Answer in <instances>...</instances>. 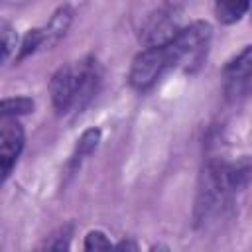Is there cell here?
I'll list each match as a JSON object with an SVG mask.
<instances>
[{
	"label": "cell",
	"instance_id": "cell-1",
	"mask_svg": "<svg viewBox=\"0 0 252 252\" xmlns=\"http://www.w3.org/2000/svg\"><path fill=\"white\" fill-rule=\"evenodd\" d=\"M100 83V69L94 57H85L73 65H61L49 79L51 104L59 116L81 110L94 96Z\"/></svg>",
	"mask_w": 252,
	"mask_h": 252
},
{
	"label": "cell",
	"instance_id": "cell-2",
	"mask_svg": "<svg viewBox=\"0 0 252 252\" xmlns=\"http://www.w3.org/2000/svg\"><path fill=\"white\" fill-rule=\"evenodd\" d=\"M211 35H213V30L209 22L197 20V22H191L189 26H181L179 32L173 35V39L167 41L173 69L195 73L207 57Z\"/></svg>",
	"mask_w": 252,
	"mask_h": 252
},
{
	"label": "cell",
	"instance_id": "cell-3",
	"mask_svg": "<svg viewBox=\"0 0 252 252\" xmlns=\"http://www.w3.org/2000/svg\"><path fill=\"white\" fill-rule=\"evenodd\" d=\"M169 69H173V65H171L167 43L148 45V47H142L132 59V65L128 71V83L132 89L144 93L152 89L158 83V79Z\"/></svg>",
	"mask_w": 252,
	"mask_h": 252
},
{
	"label": "cell",
	"instance_id": "cell-4",
	"mask_svg": "<svg viewBox=\"0 0 252 252\" xmlns=\"http://www.w3.org/2000/svg\"><path fill=\"white\" fill-rule=\"evenodd\" d=\"M181 28V12L177 6H161L154 10L140 28V43L144 47L148 45H163L173 39V35Z\"/></svg>",
	"mask_w": 252,
	"mask_h": 252
},
{
	"label": "cell",
	"instance_id": "cell-5",
	"mask_svg": "<svg viewBox=\"0 0 252 252\" xmlns=\"http://www.w3.org/2000/svg\"><path fill=\"white\" fill-rule=\"evenodd\" d=\"M250 65L252 49L246 45L236 57H232L224 67V94L228 100H240L250 91Z\"/></svg>",
	"mask_w": 252,
	"mask_h": 252
},
{
	"label": "cell",
	"instance_id": "cell-6",
	"mask_svg": "<svg viewBox=\"0 0 252 252\" xmlns=\"http://www.w3.org/2000/svg\"><path fill=\"white\" fill-rule=\"evenodd\" d=\"M24 128L18 122L8 120L0 126V185L10 177L22 150H24Z\"/></svg>",
	"mask_w": 252,
	"mask_h": 252
},
{
	"label": "cell",
	"instance_id": "cell-7",
	"mask_svg": "<svg viewBox=\"0 0 252 252\" xmlns=\"http://www.w3.org/2000/svg\"><path fill=\"white\" fill-rule=\"evenodd\" d=\"M98 142H100V130L98 128H89L79 136V140H77V144L73 148V154H71V158L67 161V173L69 175H73L81 167V163L96 150Z\"/></svg>",
	"mask_w": 252,
	"mask_h": 252
},
{
	"label": "cell",
	"instance_id": "cell-8",
	"mask_svg": "<svg viewBox=\"0 0 252 252\" xmlns=\"http://www.w3.org/2000/svg\"><path fill=\"white\" fill-rule=\"evenodd\" d=\"M71 22H73V10H71L69 6H59V8L53 12V16H51V20L47 22V26H43L45 45H47V47H49V45H55V43L67 33Z\"/></svg>",
	"mask_w": 252,
	"mask_h": 252
},
{
	"label": "cell",
	"instance_id": "cell-9",
	"mask_svg": "<svg viewBox=\"0 0 252 252\" xmlns=\"http://www.w3.org/2000/svg\"><path fill=\"white\" fill-rule=\"evenodd\" d=\"M33 108H35L33 98L32 96H26V94L0 98V122L14 120L18 116H26V114L33 112Z\"/></svg>",
	"mask_w": 252,
	"mask_h": 252
},
{
	"label": "cell",
	"instance_id": "cell-10",
	"mask_svg": "<svg viewBox=\"0 0 252 252\" xmlns=\"http://www.w3.org/2000/svg\"><path fill=\"white\" fill-rule=\"evenodd\" d=\"M250 8V0H215V16L220 24H236Z\"/></svg>",
	"mask_w": 252,
	"mask_h": 252
},
{
	"label": "cell",
	"instance_id": "cell-11",
	"mask_svg": "<svg viewBox=\"0 0 252 252\" xmlns=\"http://www.w3.org/2000/svg\"><path fill=\"white\" fill-rule=\"evenodd\" d=\"M45 45V33H43V28H32L26 32L22 43L18 45V53H16V63H20L22 59H26L28 55L35 53L39 47Z\"/></svg>",
	"mask_w": 252,
	"mask_h": 252
},
{
	"label": "cell",
	"instance_id": "cell-12",
	"mask_svg": "<svg viewBox=\"0 0 252 252\" xmlns=\"http://www.w3.org/2000/svg\"><path fill=\"white\" fill-rule=\"evenodd\" d=\"M16 47H18V35L12 24L0 16V65L14 53Z\"/></svg>",
	"mask_w": 252,
	"mask_h": 252
},
{
	"label": "cell",
	"instance_id": "cell-13",
	"mask_svg": "<svg viewBox=\"0 0 252 252\" xmlns=\"http://www.w3.org/2000/svg\"><path fill=\"white\" fill-rule=\"evenodd\" d=\"M83 248L89 250V252H93V250H110V248H114V244L110 242V238L102 230H91L85 236Z\"/></svg>",
	"mask_w": 252,
	"mask_h": 252
},
{
	"label": "cell",
	"instance_id": "cell-14",
	"mask_svg": "<svg viewBox=\"0 0 252 252\" xmlns=\"http://www.w3.org/2000/svg\"><path fill=\"white\" fill-rule=\"evenodd\" d=\"M69 240H71V226H63L55 234H51L43 242L41 248H47V250H67L69 248Z\"/></svg>",
	"mask_w": 252,
	"mask_h": 252
},
{
	"label": "cell",
	"instance_id": "cell-15",
	"mask_svg": "<svg viewBox=\"0 0 252 252\" xmlns=\"http://www.w3.org/2000/svg\"><path fill=\"white\" fill-rule=\"evenodd\" d=\"M114 248H120V250H138V246L134 242H130V240H122V242L114 244Z\"/></svg>",
	"mask_w": 252,
	"mask_h": 252
}]
</instances>
